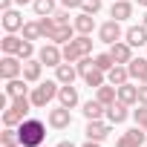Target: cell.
Masks as SVG:
<instances>
[{
  "instance_id": "6da1fadb",
  "label": "cell",
  "mask_w": 147,
  "mask_h": 147,
  "mask_svg": "<svg viewBox=\"0 0 147 147\" xmlns=\"http://www.w3.org/2000/svg\"><path fill=\"white\" fill-rule=\"evenodd\" d=\"M18 133H20V147H40L46 141V124L40 118H26L18 124Z\"/></svg>"
},
{
  "instance_id": "7a4b0ae2",
  "label": "cell",
  "mask_w": 147,
  "mask_h": 147,
  "mask_svg": "<svg viewBox=\"0 0 147 147\" xmlns=\"http://www.w3.org/2000/svg\"><path fill=\"white\" fill-rule=\"evenodd\" d=\"M58 92H61V84H58V81H40L38 87H32L29 98H32L35 110H40V107H46L52 98H58Z\"/></svg>"
},
{
  "instance_id": "3957f363",
  "label": "cell",
  "mask_w": 147,
  "mask_h": 147,
  "mask_svg": "<svg viewBox=\"0 0 147 147\" xmlns=\"http://www.w3.org/2000/svg\"><path fill=\"white\" fill-rule=\"evenodd\" d=\"M23 75V61L18 55H3L0 58V78L3 81H12V78H20Z\"/></svg>"
},
{
  "instance_id": "277c9868",
  "label": "cell",
  "mask_w": 147,
  "mask_h": 147,
  "mask_svg": "<svg viewBox=\"0 0 147 147\" xmlns=\"http://www.w3.org/2000/svg\"><path fill=\"white\" fill-rule=\"evenodd\" d=\"M98 38H101V43H107V46H113L115 40H121V38H124L121 20H107V23H101V26H98Z\"/></svg>"
},
{
  "instance_id": "5b68a950",
  "label": "cell",
  "mask_w": 147,
  "mask_h": 147,
  "mask_svg": "<svg viewBox=\"0 0 147 147\" xmlns=\"http://www.w3.org/2000/svg\"><path fill=\"white\" fill-rule=\"evenodd\" d=\"M38 58H40V63H46V66H61V63H63V52H61V46L52 43V40L40 46Z\"/></svg>"
},
{
  "instance_id": "8992f818",
  "label": "cell",
  "mask_w": 147,
  "mask_h": 147,
  "mask_svg": "<svg viewBox=\"0 0 147 147\" xmlns=\"http://www.w3.org/2000/svg\"><path fill=\"white\" fill-rule=\"evenodd\" d=\"M72 38H75V26H72V23H58V26L46 35V40H52V43H58V46L69 43Z\"/></svg>"
},
{
  "instance_id": "52a82bcc",
  "label": "cell",
  "mask_w": 147,
  "mask_h": 147,
  "mask_svg": "<svg viewBox=\"0 0 147 147\" xmlns=\"http://www.w3.org/2000/svg\"><path fill=\"white\" fill-rule=\"evenodd\" d=\"M72 124V113H69V107H55V110H49V127H55V130H66Z\"/></svg>"
},
{
  "instance_id": "ba28073f",
  "label": "cell",
  "mask_w": 147,
  "mask_h": 147,
  "mask_svg": "<svg viewBox=\"0 0 147 147\" xmlns=\"http://www.w3.org/2000/svg\"><path fill=\"white\" fill-rule=\"evenodd\" d=\"M87 138L90 141H104L107 136H110V121H101V118H95V121H87Z\"/></svg>"
},
{
  "instance_id": "9c48e42d",
  "label": "cell",
  "mask_w": 147,
  "mask_h": 147,
  "mask_svg": "<svg viewBox=\"0 0 147 147\" xmlns=\"http://www.w3.org/2000/svg\"><path fill=\"white\" fill-rule=\"evenodd\" d=\"M110 55L115 58V63H130V61H133V46H130L127 40H115V43L110 46Z\"/></svg>"
},
{
  "instance_id": "30bf717a",
  "label": "cell",
  "mask_w": 147,
  "mask_h": 147,
  "mask_svg": "<svg viewBox=\"0 0 147 147\" xmlns=\"http://www.w3.org/2000/svg\"><path fill=\"white\" fill-rule=\"evenodd\" d=\"M127 118H130V110H127L124 101H115V104L107 107V121H110V124H124Z\"/></svg>"
},
{
  "instance_id": "8fae6325",
  "label": "cell",
  "mask_w": 147,
  "mask_h": 147,
  "mask_svg": "<svg viewBox=\"0 0 147 147\" xmlns=\"http://www.w3.org/2000/svg\"><path fill=\"white\" fill-rule=\"evenodd\" d=\"M40 72H43L40 58H29V61H23V78H26L29 84H38V81H40Z\"/></svg>"
},
{
  "instance_id": "7c38bea8",
  "label": "cell",
  "mask_w": 147,
  "mask_h": 147,
  "mask_svg": "<svg viewBox=\"0 0 147 147\" xmlns=\"http://www.w3.org/2000/svg\"><path fill=\"white\" fill-rule=\"evenodd\" d=\"M72 26H75V32H78V35H92V29H95V15L81 12V15L72 18Z\"/></svg>"
},
{
  "instance_id": "4fadbf2b",
  "label": "cell",
  "mask_w": 147,
  "mask_h": 147,
  "mask_svg": "<svg viewBox=\"0 0 147 147\" xmlns=\"http://www.w3.org/2000/svg\"><path fill=\"white\" fill-rule=\"evenodd\" d=\"M23 23H26V20H23V15H20L18 9H6V12H3V29H6V32H20Z\"/></svg>"
},
{
  "instance_id": "5bb4252c",
  "label": "cell",
  "mask_w": 147,
  "mask_h": 147,
  "mask_svg": "<svg viewBox=\"0 0 147 147\" xmlns=\"http://www.w3.org/2000/svg\"><path fill=\"white\" fill-rule=\"evenodd\" d=\"M127 81H130L127 63H115V66L107 72V84H113V87H121V84H127Z\"/></svg>"
},
{
  "instance_id": "9a60e30c",
  "label": "cell",
  "mask_w": 147,
  "mask_h": 147,
  "mask_svg": "<svg viewBox=\"0 0 147 147\" xmlns=\"http://www.w3.org/2000/svg\"><path fill=\"white\" fill-rule=\"evenodd\" d=\"M110 18H113V20H127V18H133V3H130V0H113Z\"/></svg>"
},
{
  "instance_id": "2e32d148",
  "label": "cell",
  "mask_w": 147,
  "mask_h": 147,
  "mask_svg": "<svg viewBox=\"0 0 147 147\" xmlns=\"http://www.w3.org/2000/svg\"><path fill=\"white\" fill-rule=\"evenodd\" d=\"M78 78V66H72V63H61V66H55V81L58 84H72Z\"/></svg>"
},
{
  "instance_id": "e0dca14e",
  "label": "cell",
  "mask_w": 147,
  "mask_h": 147,
  "mask_svg": "<svg viewBox=\"0 0 147 147\" xmlns=\"http://www.w3.org/2000/svg\"><path fill=\"white\" fill-rule=\"evenodd\" d=\"M84 118L87 121H95V118H101V115H107V107L98 101V98H90V101H84Z\"/></svg>"
},
{
  "instance_id": "ac0fdd59",
  "label": "cell",
  "mask_w": 147,
  "mask_h": 147,
  "mask_svg": "<svg viewBox=\"0 0 147 147\" xmlns=\"http://www.w3.org/2000/svg\"><path fill=\"white\" fill-rule=\"evenodd\" d=\"M124 40L136 49V46H147V29L144 26H130L127 32H124Z\"/></svg>"
},
{
  "instance_id": "d6986e66",
  "label": "cell",
  "mask_w": 147,
  "mask_h": 147,
  "mask_svg": "<svg viewBox=\"0 0 147 147\" xmlns=\"http://www.w3.org/2000/svg\"><path fill=\"white\" fill-rule=\"evenodd\" d=\"M58 101L63 104V107H78V90L72 87V84H61V92H58Z\"/></svg>"
},
{
  "instance_id": "ffe728a7",
  "label": "cell",
  "mask_w": 147,
  "mask_h": 147,
  "mask_svg": "<svg viewBox=\"0 0 147 147\" xmlns=\"http://www.w3.org/2000/svg\"><path fill=\"white\" fill-rule=\"evenodd\" d=\"M23 46V38H18L15 32H6V38L0 40V49H3V55H18Z\"/></svg>"
},
{
  "instance_id": "44dd1931",
  "label": "cell",
  "mask_w": 147,
  "mask_h": 147,
  "mask_svg": "<svg viewBox=\"0 0 147 147\" xmlns=\"http://www.w3.org/2000/svg\"><path fill=\"white\" fill-rule=\"evenodd\" d=\"M29 81L20 75V78H12V81H6V95L9 98H20V95H26L29 92V87H26Z\"/></svg>"
},
{
  "instance_id": "7402d4cb",
  "label": "cell",
  "mask_w": 147,
  "mask_h": 147,
  "mask_svg": "<svg viewBox=\"0 0 147 147\" xmlns=\"http://www.w3.org/2000/svg\"><path fill=\"white\" fill-rule=\"evenodd\" d=\"M118 101H124L127 107L138 104V87H136V84H130V81H127V84H121V87H118Z\"/></svg>"
},
{
  "instance_id": "603a6c76",
  "label": "cell",
  "mask_w": 147,
  "mask_h": 147,
  "mask_svg": "<svg viewBox=\"0 0 147 147\" xmlns=\"http://www.w3.org/2000/svg\"><path fill=\"white\" fill-rule=\"evenodd\" d=\"M95 98H98L104 107H110V104H115V101H118V87L104 84V87H98V90H95Z\"/></svg>"
},
{
  "instance_id": "cb8c5ba5",
  "label": "cell",
  "mask_w": 147,
  "mask_h": 147,
  "mask_svg": "<svg viewBox=\"0 0 147 147\" xmlns=\"http://www.w3.org/2000/svg\"><path fill=\"white\" fill-rule=\"evenodd\" d=\"M61 52H63V61H66V63H78V61L84 58V52H81V46L75 43V38H72L69 43H63Z\"/></svg>"
},
{
  "instance_id": "d4e9b609",
  "label": "cell",
  "mask_w": 147,
  "mask_h": 147,
  "mask_svg": "<svg viewBox=\"0 0 147 147\" xmlns=\"http://www.w3.org/2000/svg\"><path fill=\"white\" fill-rule=\"evenodd\" d=\"M84 81H87V87L98 90V87H104V84H107V72H104V69H98V66H92L87 75H84Z\"/></svg>"
},
{
  "instance_id": "484cf974",
  "label": "cell",
  "mask_w": 147,
  "mask_h": 147,
  "mask_svg": "<svg viewBox=\"0 0 147 147\" xmlns=\"http://www.w3.org/2000/svg\"><path fill=\"white\" fill-rule=\"evenodd\" d=\"M0 144H3V147H20V133H18V127H6L3 133H0Z\"/></svg>"
},
{
  "instance_id": "4316f807",
  "label": "cell",
  "mask_w": 147,
  "mask_h": 147,
  "mask_svg": "<svg viewBox=\"0 0 147 147\" xmlns=\"http://www.w3.org/2000/svg\"><path fill=\"white\" fill-rule=\"evenodd\" d=\"M32 9H35L38 18H46V15H55V12H58V9H55V0H35Z\"/></svg>"
},
{
  "instance_id": "83f0119b",
  "label": "cell",
  "mask_w": 147,
  "mask_h": 147,
  "mask_svg": "<svg viewBox=\"0 0 147 147\" xmlns=\"http://www.w3.org/2000/svg\"><path fill=\"white\" fill-rule=\"evenodd\" d=\"M144 66H147V58H133V61L127 63V69H130V78H133V81H141V72H144Z\"/></svg>"
},
{
  "instance_id": "f1b7e54d",
  "label": "cell",
  "mask_w": 147,
  "mask_h": 147,
  "mask_svg": "<svg viewBox=\"0 0 147 147\" xmlns=\"http://www.w3.org/2000/svg\"><path fill=\"white\" fill-rule=\"evenodd\" d=\"M23 38L26 40H38V38H43V32H40V23L38 20H32V23H23Z\"/></svg>"
},
{
  "instance_id": "f546056e",
  "label": "cell",
  "mask_w": 147,
  "mask_h": 147,
  "mask_svg": "<svg viewBox=\"0 0 147 147\" xmlns=\"http://www.w3.org/2000/svg\"><path fill=\"white\" fill-rule=\"evenodd\" d=\"M95 66L104 69V72H110V69L115 66V58H113L110 52H101V55H95Z\"/></svg>"
},
{
  "instance_id": "4dcf8cb0",
  "label": "cell",
  "mask_w": 147,
  "mask_h": 147,
  "mask_svg": "<svg viewBox=\"0 0 147 147\" xmlns=\"http://www.w3.org/2000/svg\"><path fill=\"white\" fill-rule=\"evenodd\" d=\"M20 121H23V118H20L12 107H6V110H3V124H6V127H18Z\"/></svg>"
},
{
  "instance_id": "1f68e13d",
  "label": "cell",
  "mask_w": 147,
  "mask_h": 147,
  "mask_svg": "<svg viewBox=\"0 0 147 147\" xmlns=\"http://www.w3.org/2000/svg\"><path fill=\"white\" fill-rule=\"evenodd\" d=\"M101 0H84V3H81V12H87V15H98L101 12Z\"/></svg>"
},
{
  "instance_id": "d6a6232c",
  "label": "cell",
  "mask_w": 147,
  "mask_h": 147,
  "mask_svg": "<svg viewBox=\"0 0 147 147\" xmlns=\"http://www.w3.org/2000/svg\"><path fill=\"white\" fill-rule=\"evenodd\" d=\"M38 23H40V32H43V38H46V35H49V32H52V29L58 26L52 15H46V18H38Z\"/></svg>"
},
{
  "instance_id": "836d02e7",
  "label": "cell",
  "mask_w": 147,
  "mask_h": 147,
  "mask_svg": "<svg viewBox=\"0 0 147 147\" xmlns=\"http://www.w3.org/2000/svg\"><path fill=\"white\" fill-rule=\"evenodd\" d=\"M32 55H35V43L23 38V46H20V52H18V58H20V61H29Z\"/></svg>"
},
{
  "instance_id": "e575fe53",
  "label": "cell",
  "mask_w": 147,
  "mask_h": 147,
  "mask_svg": "<svg viewBox=\"0 0 147 147\" xmlns=\"http://www.w3.org/2000/svg\"><path fill=\"white\" fill-rule=\"evenodd\" d=\"M75 43L81 46V52H84V55H90V52H92V38H90V35H78V38H75Z\"/></svg>"
},
{
  "instance_id": "d590c367",
  "label": "cell",
  "mask_w": 147,
  "mask_h": 147,
  "mask_svg": "<svg viewBox=\"0 0 147 147\" xmlns=\"http://www.w3.org/2000/svg\"><path fill=\"white\" fill-rule=\"evenodd\" d=\"M133 118L138 127H144L147 124V104H138V110H133Z\"/></svg>"
},
{
  "instance_id": "8d00e7d4",
  "label": "cell",
  "mask_w": 147,
  "mask_h": 147,
  "mask_svg": "<svg viewBox=\"0 0 147 147\" xmlns=\"http://www.w3.org/2000/svg\"><path fill=\"white\" fill-rule=\"evenodd\" d=\"M115 147H141L130 133H124V136H118V141H115Z\"/></svg>"
},
{
  "instance_id": "74e56055",
  "label": "cell",
  "mask_w": 147,
  "mask_h": 147,
  "mask_svg": "<svg viewBox=\"0 0 147 147\" xmlns=\"http://www.w3.org/2000/svg\"><path fill=\"white\" fill-rule=\"evenodd\" d=\"M52 18H55V23H72V20H69V9H58Z\"/></svg>"
},
{
  "instance_id": "f35d334b",
  "label": "cell",
  "mask_w": 147,
  "mask_h": 147,
  "mask_svg": "<svg viewBox=\"0 0 147 147\" xmlns=\"http://www.w3.org/2000/svg\"><path fill=\"white\" fill-rule=\"evenodd\" d=\"M138 104H147V84H138Z\"/></svg>"
},
{
  "instance_id": "ab89813d",
  "label": "cell",
  "mask_w": 147,
  "mask_h": 147,
  "mask_svg": "<svg viewBox=\"0 0 147 147\" xmlns=\"http://www.w3.org/2000/svg\"><path fill=\"white\" fill-rule=\"evenodd\" d=\"M61 3H63L66 9H81V3H84V0H61Z\"/></svg>"
},
{
  "instance_id": "60d3db41",
  "label": "cell",
  "mask_w": 147,
  "mask_h": 147,
  "mask_svg": "<svg viewBox=\"0 0 147 147\" xmlns=\"http://www.w3.org/2000/svg\"><path fill=\"white\" fill-rule=\"evenodd\" d=\"M0 9H3V12H6V9H12V0H0Z\"/></svg>"
},
{
  "instance_id": "b9f144b4",
  "label": "cell",
  "mask_w": 147,
  "mask_h": 147,
  "mask_svg": "<svg viewBox=\"0 0 147 147\" xmlns=\"http://www.w3.org/2000/svg\"><path fill=\"white\" fill-rule=\"evenodd\" d=\"M55 147H75V144H72V141H58Z\"/></svg>"
},
{
  "instance_id": "7bdbcfd3",
  "label": "cell",
  "mask_w": 147,
  "mask_h": 147,
  "mask_svg": "<svg viewBox=\"0 0 147 147\" xmlns=\"http://www.w3.org/2000/svg\"><path fill=\"white\" fill-rule=\"evenodd\" d=\"M84 147H101V141H90V138H87V144H84Z\"/></svg>"
},
{
  "instance_id": "ee69618b",
  "label": "cell",
  "mask_w": 147,
  "mask_h": 147,
  "mask_svg": "<svg viewBox=\"0 0 147 147\" xmlns=\"http://www.w3.org/2000/svg\"><path fill=\"white\" fill-rule=\"evenodd\" d=\"M138 84H147V66H144V72H141V81Z\"/></svg>"
},
{
  "instance_id": "f6af8a7d",
  "label": "cell",
  "mask_w": 147,
  "mask_h": 147,
  "mask_svg": "<svg viewBox=\"0 0 147 147\" xmlns=\"http://www.w3.org/2000/svg\"><path fill=\"white\" fill-rule=\"evenodd\" d=\"M141 26H144V29H147V12H144V18H141Z\"/></svg>"
},
{
  "instance_id": "bcb514c9",
  "label": "cell",
  "mask_w": 147,
  "mask_h": 147,
  "mask_svg": "<svg viewBox=\"0 0 147 147\" xmlns=\"http://www.w3.org/2000/svg\"><path fill=\"white\" fill-rule=\"evenodd\" d=\"M136 3H138V6H144V9H147V0H136Z\"/></svg>"
},
{
  "instance_id": "7dc6e473",
  "label": "cell",
  "mask_w": 147,
  "mask_h": 147,
  "mask_svg": "<svg viewBox=\"0 0 147 147\" xmlns=\"http://www.w3.org/2000/svg\"><path fill=\"white\" fill-rule=\"evenodd\" d=\"M18 3H20V6H23V3H35V0H18Z\"/></svg>"
},
{
  "instance_id": "c3c4849f",
  "label": "cell",
  "mask_w": 147,
  "mask_h": 147,
  "mask_svg": "<svg viewBox=\"0 0 147 147\" xmlns=\"http://www.w3.org/2000/svg\"><path fill=\"white\" fill-rule=\"evenodd\" d=\"M144 130H147V124H144Z\"/></svg>"
},
{
  "instance_id": "681fc988",
  "label": "cell",
  "mask_w": 147,
  "mask_h": 147,
  "mask_svg": "<svg viewBox=\"0 0 147 147\" xmlns=\"http://www.w3.org/2000/svg\"><path fill=\"white\" fill-rule=\"evenodd\" d=\"M144 147H147V144H144Z\"/></svg>"
},
{
  "instance_id": "f907efd6",
  "label": "cell",
  "mask_w": 147,
  "mask_h": 147,
  "mask_svg": "<svg viewBox=\"0 0 147 147\" xmlns=\"http://www.w3.org/2000/svg\"><path fill=\"white\" fill-rule=\"evenodd\" d=\"M40 147H43V144H40Z\"/></svg>"
}]
</instances>
